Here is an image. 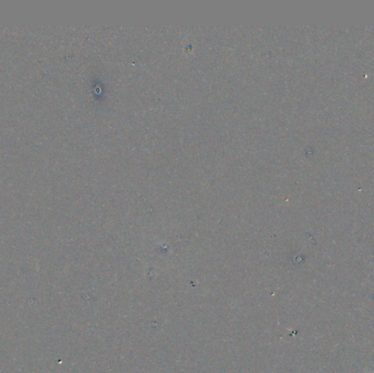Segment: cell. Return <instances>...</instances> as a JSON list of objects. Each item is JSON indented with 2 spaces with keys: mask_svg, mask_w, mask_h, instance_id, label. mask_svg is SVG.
<instances>
[{
  "mask_svg": "<svg viewBox=\"0 0 374 373\" xmlns=\"http://www.w3.org/2000/svg\"><path fill=\"white\" fill-rule=\"evenodd\" d=\"M367 373H369V372H367Z\"/></svg>",
  "mask_w": 374,
  "mask_h": 373,
  "instance_id": "obj_1",
  "label": "cell"
}]
</instances>
